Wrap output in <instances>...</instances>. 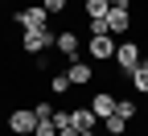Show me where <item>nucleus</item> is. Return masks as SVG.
<instances>
[{
	"instance_id": "obj_1",
	"label": "nucleus",
	"mask_w": 148,
	"mask_h": 136,
	"mask_svg": "<svg viewBox=\"0 0 148 136\" xmlns=\"http://www.w3.org/2000/svg\"><path fill=\"white\" fill-rule=\"evenodd\" d=\"M37 124H41V120H37V111H33V107H16V111L8 115L12 136H33V132H37Z\"/></svg>"
},
{
	"instance_id": "obj_2",
	"label": "nucleus",
	"mask_w": 148,
	"mask_h": 136,
	"mask_svg": "<svg viewBox=\"0 0 148 136\" xmlns=\"http://www.w3.org/2000/svg\"><path fill=\"white\" fill-rule=\"evenodd\" d=\"M140 62H144V54H140L136 41H119V46H115V66H119L123 74H132Z\"/></svg>"
},
{
	"instance_id": "obj_3",
	"label": "nucleus",
	"mask_w": 148,
	"mask_h": 136,
	"mask_svg": "<svg viewBox=\"0 0 148 136\" xmlns=\"http://www.w3.org/2000/svg\"><path fill=\"white\" fill-rule=\"evenodd\" d=\"M45 21H49V12H45L41 4H25L21 12H16V25H21L25 33H33V29H45Z\"/></svg>"
},
{
	"instance_id": "obj_4",
	"label": "nucleus",
	"mask_w": 148,
	"mask_h": 136,
	"mask_svg": "<svg viewBox=\"0 0 148 136\" xmlns=\"http://www.w3.org/2000/svg\"><path fill=\"white\" fill-rule=\"evenodd\" d=\"M21 46H25V54H41V50H49V46H58V33H49V29H33V33L21 37Z\"/></svg>"
},
{
	"instance_id": "obj_5",
	"label": "nucleus",
	"mask_w": 148,
	"mask_h": 136,
	"mask_svg": "<svg viewBox=\"0 0 148 136\" xmlns=\"http://www.w3.org/2000/svg\"><path fill=\"white\" fill-rule=\"evenodd\" d=\"M107 29H111V37H119V33L132 29V12H127V4H111V12H107Z\"/></svg>"
},
{
	"instance_id": "obj_6",
	"label": "nucleus",
	"mask_w": 148,
	"mask_h": 136,
	"mask_svg": "<svg viewBox=\"0 0 148 136\" xmlns=\"http://www.w3.org/2000/svg\"><path fill=\"white\" fill-rule=\"evenodd\" d=\"M70 124L78 128V132H95V124H99V115L90 111V107H74V111H70Z\"/></svg>"
},
{
	"instance_id": "obj_7",
	"label": "nucleus",
	"mask_w": 148,
	"mask_h": 136,
	"mask_svg": "<svg viewBox=\"0 0 148 136\" xmlns=\"http://www.w3.org/2000/svg\"><path fill=\"white\" fill-rule=\"evenodd\" d=\"M90 111H95L99 120H111V115H115V95H107V91H99L95 99H90Z\"/></svg>"
},
{
	"instance_id": "obj_8",
	"label": "nucleus",
	"mask_w": 148,
	"mask_h": 136,
	"mask_svg": "<svg viewBox=\"0 0 148 136\" xmlns=\"http://www.w3.org/2000/svg\"><path fill=\"white\" fill-rule=\"evenodd\" d=\"M90 58H99V62L115 58V37H90Z\"/></svg>"
},
{
	"instance_id": "obj_9",
	"label": "nucleus",
	"mask_w": 148,
	"mask_h": 136,
	"mask_svg": "<svg viewBox=\"0 0 148 136\" xmlns=\"http://www.w3.org/2000/svg\"><path fill=\"white\" fill-rule=\"evenodd\" d=\"M66 74H70V83H74V87H86V83H90V74H95V70H90L86 62H78V58H74Z\"/></svg>"
},
{
	"instance_id": "obj_10",
	"label": "nucleus",
	"mask_w": 148,
	"mask_h": 136,
	"mask_svg": "<svg viewBox=\"0 0 148 136\" xmlns=\"http://www.w3.org/2000/svg\"><path fill=\"white\" fill-rule=\"evenodd\" d=\"M58 50H62L66 58H78V33H70V29L58 33Z\"/></svg>"
},
{
	"instance_id": "obj_11",
	"label": "nucleus",
	"mask_w": 148,
	"mask_h": 136,
	"mask_svg": "<svg viewBox=\"0 0 148 136\" xmlns=\"http://www.w3.org/2000/svg\"><path fill=\"white\" fill-rule=\"evenodd\" d=\"M132 87H136L140 95H148V58H144V62L132 70Z\"/></svg>"
},
{
	"instance_id": "obj_12",
	"label": "nucleus",
	"mask_w": 148,
	"mask_h": 136,
	"mask_svg": "<svg viewBox=\"0 0 148 136\" xmlns=\"http://www.w3.org/2000/svg\"><path fill=\"white\" fill-rule=\"evenodd\" d=\"M107 12H111V4H107V0H86V17H90V21H103Z\"/></svg>"
},
{
	"instance_id": "obj_13",
	"label": "nucleus",
	"mask_w": 148,
	"mask_h": 136,
	"mask_svg": "<svg viewBox=\"0 0 148 136\" xmlns=\"http://www.w3.org/2000/svg\"><path fill=\"white\" fill-rule=\"evenodd\" d=\"M70 87H74V83H70V74H53V79H49V91H53V95H66Z\"/></svg>"
},
{
	"instance_id": "obj_14",
	"label": "nucleus",
	"mask_w": 148,
	"mask_h": 136,
	"mask_svg": "<svg viewBox=\"0 0 148 136\" xmlns=\"http://www.w3.org/2000/svg\"><path fill=\"white\" fill-rule=\"evenodd\" d=\"M115 115L119 120H132L136 115V99H115Z\"/></svg>"
},
{
	"instance_id": "obj_15",
	"label": "nucleus",
	"mask_w": 148,
	"mask_h": 136,
	"mask_svg": "<svg viewBox=\"0 0 148 136\" xmlns=\"http://www.w3.org/2000/svg\"><path fill=\"white\" fill-rule=\"evenodd\" d=\"M103 124H107L111 136H123V128H127V120H119V115H111V120H103Z\"/></svg>"
},
{
	"instance_id": "obj_16",
	"label": "nucleus",
	"mask_w": 148,
	"mask_h": 136,
	"mask_svg": "<svg viewBox=\"0 0 148 136\" xmlns=\"http://www.w3.org/2000/svg\"><path fill=\"white\" fill-rule=\"evenodd\" d=\"M33 111H37V120H53L58 107H53V103H33Z\"/></svg>"
},
{
	"instance_id": "obj_17",
	"label": "nucleus",
	"mask_w": 148,
	"mask_h": 136,
	"mask_svg": "<svg viewBox=\"0 0 148 136\" xmlns=\"http://www.w3.org/2000/svg\"><path fill=\"white\" fill-rule=\"evenodd\" d=\"M33 136H58V124H53V120H41V124H37V132Z\"/></svg>"
},
{
	"instance_id": "obj_18",
	"label": "nucleus",
	"mask_w": 148,
	"mask_h": 136,
	"mask_svg": "<svg viewBox=\"0 0 148 136\" xmlns=\"http://www.w3.org/2000/svg\"><path fill=\"white\" fill-rule=\"evenodd\" d=\"M90 37H111V29H107V17H103V21H90Z\"/></svg>"
},
{
	"instance_id": "obj_19",
	"label": "nucleus",
	"mask_w": 148,
	"mask_h": 136,
	"mask_svg": "<svg viewBox=\"0 0 148 136\" xmlns=\"http://www.w3.org/2000/svg\"><path fill=\"white\" fill-rule=\"evenodd\" d=\"M41 8H45V12H49V17H58V12H62V8H66V0H41Z\"/></svg>"
},
{
	"instance_id": "obj_20",
	"label": "nucleus",
	"mask_w": 148,
	"mask_h": 136,
	"mask_svg": "<svg viewBox=\"0 0 148 136\" xmlns=\"http://www.w3.org/2000/svg\"><path fill=\"white\" fill-rule=\"evenodd\" d=\"M58 136H82V132H78V128H74V124H70V128H62Z\"/></svg>"
},
{
	"instance_id": "obj_21",
	"label": "nucleus",
	"mask_w": 148,
	"mask_h": 136,
	"mask_svg": "<svg viewBox=\"0 0 148 136\" xmlns=\"http://www.w3.org/2000/svg\"><path fill=\"white\" fill-rule=\"evenodd\" d=\"M107 4H127V0H107Z\"/></svg>"
},
{
	"instance_id": "obj_22",
	"label": "nucleus",
	"mask_w": 148,
	"mask_h": 136,
	"mask_svg": "<svg viewBox=\"0 0 148 136\" xmlns=\"http://www.w3.org/2000/svg\"><path fill=\"white\" fill-rule=\"evenodd\" d=\"M144 115H148V103H144Z\"/></svg>"
}]
</instances>
